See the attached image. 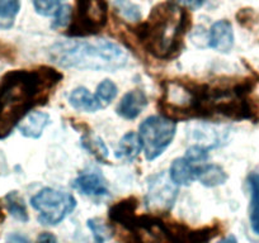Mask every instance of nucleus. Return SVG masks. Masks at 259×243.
I'll return each mask as SVG.
<instances>
[{
    "instance_id": "1",
    "label": "nucleus",
    "mask_w": 259,
    "mask_h": 243,
    "mask_svg": "<svg viewBox=\"0 0 259 243\" xmlns=\"http://www.w3.org/2000/svg\"><path fill=\"white\" fill-rule=\"evenodd\" d=\"M62 74L50 66L9 71L0 79V140H4L22 119L37 106L49 103L61 83Z\"/></svg>"
},
{
    "instance_id": "2",
    "label": "nucleus",
    "mask_w": 259,
    "mask_h": 243,
    "mask_svg": "<svg viewBox=\"0 0 259 243\" xmlns=\"http://www.w3.org/2000/svg\"><path fill=\"white\" fill-rule=\"evenodd\" d=\"M191 24V17L186 9L173 2H164L154 7L148 21L134 27L133 33L149 54L170 61L181 54L184 34Z\"/></svg>"
},
{
    "instance_id": "3",
    "label": "nucleus",
    "mask_w": 259,
    "mask_h": 243,
    "mask_svg": "<svg viewBox=\"0 0 259 243\" xmlns=\"http://www.w3.org/2000/svg\"><path fill=\"white\" fill-rule=\"evenodd\" d=\"M55 65L75 70L114 73L128 64V54L119 44L104 38L60 41L49 48Z\"/></svg>"
},
{
    "instance_id": "4",
    "label": "nucleus",
    "mask_w": 259,
    "mask_h": 243,
    "mask_svg": "<svg viewBox=\"0 0 259 243\" xmlns=\"http://www.w3.org/2000/svg\"><path fill=\"white\" fill-rule=\"evenodd\" d=\"M31 205L39 213L38 222L44 225L60 224L76 208V200L70 193L45 188L31 198Z\"/></svg>"
},
{
    "instance_id": "5",
    "label": "nucleus",
    "mask_w": 259,
    "mask_h": 243,
    "mask_svg": "<svg viewBox=\"0 0 259 243\" xmlns=\"http://www.w3.org/2000/svg\"><path fill=\"white\" fill-rule=\"evenodd\" d=\"M107 0H76L66 34L70 37L96 36L107 26Z\"/></svg>"
},
{
    "instance_id": "6",
    "label": "nucleus",
    "mask_w": 259,
    "mask_h": 243,
    "mask_svg": "<svg viewBox=\"0 0 259 243\" xmlns=\"http://www.w3.org/2000/svg\"><path fill=\"white\" fill-rule=\"evenodd\" d=\"M177 133V123L161 115L146 118L139 127V138L148 161H154L164 153L173 142Z\"/></svg>"
},
{
    "instance_id": "7",
    "label": "nucleus",
    "mask_w": 259,
    "mask_h": 243,
    "mask_svg": "<svg viewBox=\"0 0 259 243\" xmlns=\"http://www.w3.org/2000/svg\"><path fill=\"white\" fill-rule=\"evenodd\" d=\"M178 197V187L165 172L158 173L149 178L145 205L150 214L165 215L173 208Z\"/></svg>"
},
{
    "instance_id": "8",
    "label": "nucleus",
    "mask_w": 259,
    "mask_h": 243,
    "mask_svg": "<svg viewBox=\"0 0 259 243\" xmlns=\"http://www.w3.org/2000/svg\"><path fill=\"white\" fill-rule=\"evenodd\" d=\"M148 105V96L141 89H134L124 94L117 105V114L127 120L138 118Z\"/></svg>"
},
{
    "instance_id": "9",
    "label": "nucleus",
    "mask_w": 259,
    "mask_h": 243,
    "mask_svg": "<svg viewBox=\"0 0 259 243\" xmlns=\"http://www.w3.org/2000/svg\"><path fill=\"white\" fill-rule=\"evenodd\" d=\"M202 165L191 162L186 157L176 158L169 168V177L177 187H188L198 180Z\"/></svg>"
},
{
    "instance_id": "10",
    "label": "nucleus",
    "mask_w": 259,
    "mask_h": 243,
    "mask_svg": "<svg viewBox=\"0 0 259 243\" xmlns=\"http://www.w3.org/2000/svg\"><path fill=\"white\" fill-rule=\"evenodd\" d=\"M208 47L221 53H229L234 47V31L229 21L223 19L212 24L208 34Z\"/></svg>"
},
{
    "instance_id": "11",
    "label": "nucleus",
    "mask_w": 259,
    "mask_h": 243,
    "mask_svg": "<svg viewBox=\"0 0 259 243\" xmlns=\"http://www.w3.org/2000/svg\"><path fill=\"white\" fill-rule=\"evenodd\" d=\"M74 189L88 197H106L109 194V188L106 178L96 172L81 173L74 180Z\"/></svg>"
},
{
    "instance_id": "12",
    "label": "nucleus",
    "mask_w": 259,
    "mask_h": 243,
    "mask_svg": "<svg viewBox=\"0 0 259 243\" xmlns=\"http://www.w3.org/2000/svg\"><path fill=\"white\" fill-rule=\"evenodd\" d=\"M51 118L47 113L39 110H32L27 114L18 125V131L23 137L31 140H38L44 133L45 128L50 125Z\"/></svg>"
},
{
    "instance_id": "13",
    "label": "nucleus",
    "mask_w": 259,
    "mask_h": 243,
    "mask_svg": "<svg viewBox=\"0 0 259 243\" xmlns=\"http://www.w3.org/2000/svg\"><path fill=\"white\" fill-rule=\"evenodd\" d=\"M139 199L136 197H127L114 203L108 210V219L112 227L124 224L138 215Z\"/></svg>"
},
{
    "instance_id": "14",
    "label": "nucleus",
    "mask_w": 259,
    "mask_h": 243,
    "mask_svg": "<svg viewBox=\"0 0 259 243\" xmlns=\"http://www.w3.org/2000/svg\"><path fill=\"white\" fill-rule=\"evenodd\" d=\"M79 131L81 132V147L88 151V153H91L98 162L108 163L109 151L103 140L96 133H93V131L89 130L88 126H84V128H79Z\"/></svg>"
},
{
    "instance_id": "15",
    "label": "nucleus",
    "mask_w": 259,
    "mask_h": 243,
    "mask_svg": "<svg viewBox=\"0 0 259 243\" xmlns=\"http://www.w3.org/2000/svg\"><path fill=\"white\" fill-rule=\"evenodd\" d=\"M69 104L74 109L84 113H96L103 108L98 98L84 86H79L71 91L69 95Z\"/></svg>"
},
{
    "instance_id": "16",
    "label": "nucleus",
    "mask_w": 259,
    "mask_h": 243,
    "mask_svg": "<svg viewBox=\"0 0 259 243\" xmlns=\"http://www.w3.org/2000/svg\"><path fill=\"white\" fill-rule=\"evenodd\" d=\"M143 146L139 138V135L134 132H128L121 138L118 147L116 151V157L126 161H134L140 155Z\"/></svg>"
},
{
    "instance_id": "17",
    "label": "nucleus",
    "mask_w": 259,
    "mask_h": 243,
    "mask_svg": "<svg viewBox=\"0 0 259 243\" xmlns=\"http://www.w3.org/2000/svg\"><path fill=\"white\" fill-rule=\"evenodd\" d=\"M228 177V173L220 165H216V163L205 165L203 163L200 175H198V181L206 188H216L225 184Z\"/></svg>"
},
{
    "instance_id": "18",
    "label": "nucleus",
    "mask_w": 259,
    "mask_h": 243,
    "mask_svg": "<svg viewBox=\"0 0 259 243\" xmlns=\"http://www.w3.org/2000/svg\"><path fill=\"white\" fill-rule=\"evenodd\" d=\"M248 184L250 188V227L253 232L259 235V173H250L248 176Z\"/></svg>"
},
{
    "instance_id": "19",
    "label": "nucleus",
    "mask_w": 259,
    "mask_h": 243,
    "mask_svg": "<svg viewBox=\"0 0 259 243\" xmlns=\"http://www.w3.org/2000/svg\"><path fill=\"white\" fill-rule=\"evenodd\" d=\"M4 207H6L7 212L14 219H17L21 223L28 222L29 215L28 210H27V205L18 192H11L6 195V198H4Z\"/></svg>"
},
{
    "instance_id": "20",
    "label": "nucleus",
    "mask_w": 259,
    "mask_h": 243,
    "mask_svg": "<svg viewBox=\"0 0 259 243\" xmlns=\"http://www.w3.org/2000/svg\"><path fill=\"white\" fill-rule=\"evenodd\" d=\"M21 11V0H0V31H7L14 26Z\"/></svg>"
},
{
    "instance_id": "21",
    "label": "nucleus",
    "mask_w": 259,
    "mask_h": 243,
    "mask_svg": "<svg viewBox=\"0 0 259 243\" xmlns=\"http://www.w3.org/2000/svg\"><path fill=\"white\" fill-rule=\"evenodd\" d=\"M114 11L122 19L131 23H138L141 19V9L130 0H114Z\"/></svg>"
},
{
    "instance_id": "22",
    "label": "nucleus",
    "mask_w": 259,
    "mask_h": 243,
    "mask_svg": "<svg viewBox=\"0 0 259 243\" xmlns=\"http://www.w3.org/2000/svg\"><path fill=\"white\" fill-rule=\"evenodd\" d=\"M117 94H118L117 85L113 83V81L109 80V79H106V80H103L98 86H97L96 96L98 98V100L101 101L103 108L114 100Z\"/></svg>"
},
{
    "instance_id": "23",
    "label": "nucleus",
    "mask_w": 259,
    "mask_h": 243,
    "mask_svg": "<svg viewBox=\"0 0 259 243\" xmlns=\"http://www.w3.org/2000/svg\"><path fill=\"white\" fill-rule=\"evenodd\" d=\"M65 0H32L34 9L44 17H52L62 7Z\"/></svg>"
},
{
    "instance_id": "24",
    "label": "nucleus",
    "mask_w": 259,
    "mask_h": 243,
    "mask_svg": "<svg viewBox=\"0 0 259 243\" xmlns=\"http://www.w3.org/2000/svg\"><path fill=\"white\" fill-rule=\"evenodd\" d=\"M87 225L93 233L94 243H104L107 238L109 237V227H107L102 220L92 218V219H88Z\"/></svg>"
},
{
    "instance_id": "25",
    "label": "nucleus",
    "mask_w": 259,
    "mask_h": 243,
    "mask_svg": "<svg viewBox=\"0 0 259 243\" xmlns=\"http://www.w3.org/2000/svg\"><path fill=\"white\" fill-rule=\"evenodd\" d=\"M208 155H210V147H203V146H200V145H193L186 151L184 157L193 163L203 165V162L207 161Z\"/></svg>"
},
{
    "instance_id": "26",
    "label": "nucleus",
    "mask_w": 259,
    "mask_h": 243,
    "mask_svg": "<svg viewBox=\"0 0 259 243\" xmlns=\"http://www.w3.org/2000/svg\"><path fill=\"white\" fill-rule=\"evenodd\" d=\"M54 22H52V29H62L70 26L71 17H73V11L70 6H62L55 14Z\"/></svg>"
},
{
    "instance_id": "27",
    "label": "nucleus",
    "mask_w": 259,
    "mask_h": 243,
    "mask_svg": "<svg viewBox=\"0 0 259 243\" xmlns=\"http://www.w3.org/2000/svg\"><path fill=\"white\" fill-rule=\"evenodd\" d=\"M36 243H59L56 235L50 232H42L37 238Z\"/></svg>"
},
{
    "instance_id": "28",
    "label": "nucleus",
    "mask_w": 259,
    "mask_h": 243,
    "mask_svg": "<svg viewBox=\"0 0 259 243\" xmlns=\"http://www.w3.org/2000/svg\"><path fill=\"white\" fill-rule=\"evenodd\" d=\"M176 2H178V3L183 4V6L188 7L191 9H197L205 4L206 0H176Z\"/></svg>"
},
{
    "instance_id": "29",
    "label": "nucleus",
    "mask_w": 259,
    "mask_h": 243,
    "mask_svg": "<svg viewBox=\"0 0 259 243\" xmlns=\"http://www.w3.org/2000/svg\"><path fill=\"white\" fill-rule=\"evenodd\" d=\"M7 243H29V239L19 233H12L7 238Z\"/></svg>"
},
{
    "instance_id": "30",
    "label": "nucleus",
    "mask_w": 259,
    "mask_h": 243,
    "mask_svg": "<svg viewBox=\"0 0 259 243\" xmlns=\"http://www.w3.org/2000/svg\"><path fill=\"white\" fill-rule=\"evenodd\" d=\"M4 220H6V207H4V203L0 202V225L3 224Z\"/></svg>"
},
{
    "instance_id": "31",
    "label": "nucleus",
    "mask_w": 259,
    "mask_h": 243,
    "mask_svg": "<svg viewBox=\"0 0 259 243\" xmlns=\"http://www.w3.org/2000/svg\"><path fill=\"white\" fill-rule=\"evenodd\" d=\"M219 243H238V239L235 238V235L230 234V235H228V237L223 238V239H221Z\"/></svg>"
}]
</instances>
